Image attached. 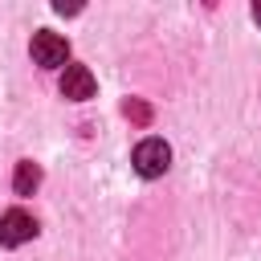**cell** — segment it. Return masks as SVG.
<instances>
[{
    "mask_svg": "<svg viewBox=\"0 0 261 261\" xmlns=\"http://www.w3.org/2000/svg\"><path fill=\"white\" fill-rule=\"evenodd\" d=\"M122 114H126L135 126H147V122H151V106H147L143 98H126V102H122Z\"/></svg>",
    "mask_w": 261,
    "mask_h": 261,
    "instance_id": "cell-6",
    "label": "cell"
},
{
    "mask_svg": "<svg viewBox=\"0 0 261 261\" xmlns=\"http://www.w3.org/2000/svg\"><path fill=\"white\" fill-rule=\"evenodd\" d=\"M253 20H257V24H261V0H257V4H253Z\"/></svg>",
    "mask_w": 261,
    "mask_h": 261,
    "instance_id": "cell-7",
    "label": "cell"
},
{
    "mask_svg": "<svg viewBox=\"0 0 261 261\" xmlns=\"http://www.w3.org/2000/svg\"><path fill=\"white\" fill-rule=\"evenodd\" d=\"M29 53H33V61L45 65V69H61V65H69V41H65L61 33H49V29H37V33H33Z\"/></svg>",
    "mask_w": 261,
    "mask_h": 261,
    "instance_id": "cell-1",
    "label": "cell"
},
{
    "mask_svg": "<svg viewBox=\"0 0 261 261\" xmlns=\"http://www.w3.org/2000/svg\"><path fill=\"white\" fill-rule=\"evenodd\" d=\"M37 188H41V163L20 159V163H16V175H12V192H16V196H33Z\"/></svg>",
    "mask_w": 261,
    "mask_h": 261,
    "instance_id": "cell-5",
    "label": "cell"
},
{
    "mask_svg": "<svg viewBox=\"0 0 261 261\" xmlns=\"http://www.w3.org/2000/svg\"><path fill=\"white\" fill-rule=\"evenodd\" d=\"M37 237V220L24 212V208H8L4 216H0V245L4 249H16V245H24V241H33Z\"/></svg>",
    "mask_w": 261,
    "mask_h": 261,
    "instance_id": "cell-3",
    "label": "cell"
},
{
    "mask_svg": "<svg viewBox=\"0 0 261 261\" xmlns=\"http://www.w3.org/2000/svg\"><path fill=\"white\" fill-rule=\"evenodd\" d=\"M94 90H98V82H94L90 65H65V73H61V94H65L69 102H86V98H94Z\"/></svg>",
    "mask_w": 261,
    "mask_h": 261,
    "instance_id": "cell-4",
    "label": "cell"
},
{
    "mask_svg": "<svg viewBox=\"0 0 261 261\" xmlns=\"http://www.w3.org/2000/svg\"><path fill=\"white\" fill-rule=\"evenodd\" d=\"M130 163H135V171H139L143 179H155V175H163V171L171 167V147H167L163 139H143V143L135 147Z\"/></svg>",
    "mask_w": 261,
    "mask_h": 261,
    "instance_id": "cell-2",
    "label": "cell"
}]
</instances>
